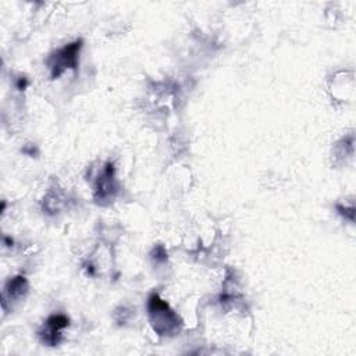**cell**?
Returning a JSON list of instances; mask_svg holds the SVG:
<instances>
[{
  "mask_svg": "<svg viewBox=\"0 0 356 356\" xmlns=\"http://www.w3.org/2000/svg\"><path fill=\"white\" fill-rule=\"evenodd\" d=\"M149 313L152 316V321L154 328L159 332H171L172 328L177 327L178 318L168 309V305L163 302L157 295H152L149 299Z\"/></svg>",
  "mask_w": 356,
  "mask_h": 356,
  "instance_id": "cell-1",
  "label": "cell"
},
{
  "mask_svg": "<svg viewBox=\"0 0 356 356\" xmlns=\"http://www.w3.org/2000/svg\"><path fill=\"white\" fill-rule=\"evenodd\" d=\"M81 49V40L67 44L65 47L57 50L49 58V67L51 70V75L58 76L65 68H75L78 63V53Z\"/></svg>",
  "mask_w": 356,
  "mask_h": 356,
  "instance_id": "cell-2",
  "label": "cell"
},
{
  "mask_svg": "<svg viewBox=\"0 0 356 356\" xmlns=\"http://www.w3.org/2000/svg\"><path fill=\"white\" fill-rule=\"evenodd\" d=\"M68 325V318L65 316L57 314V316H51L47 321H46V328L44 331L40 334L43 342L49 343V345H56L58 343V337H60V331Z\"/></svg>",
  "mask_w": 356,
  "mask_h": 356,
  "instance_id": "cell-3",
  "label": "cell"
}]
</instances>
